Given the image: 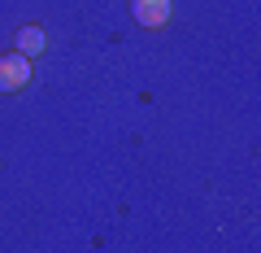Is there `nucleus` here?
I'll use <instances>...</instances> for the list:
<instances>
[{"mask_svg":"<svg viewBox=\"0 0 261 253\" xmlns=\"http://www.w3.org/2000/svg\"><path fill=\"white\" fill-rule=\"evenodd\" d=\"M31 83V57L22 53H5L0 57V92H18Z\"/></svg>","mask_w":261,"mask_h":253,"instance_id":"obj_1","label":"nucleus"},{"mask_svg":"<svg viewBox=\"0 0 261 253\" xmlns=\"http://www.w3.org/2000/svg\"><path fill=\"white\" fill-rule=\"evenodd\" d=\"M130 18L140 22V27L157 31L170 22V0H130Z\"/></svg>","mask_w":261,"mask_h":253,"instance_id":"obj_2","label":"nucleus"},{"mask_svg":"<svg viewBox=\"0 0 261 253\" xmlns=\"http://www.w3.org/2000/svg\"><path fill=\"white\" fill-rule=\"evenodd\" d=\"M44 48H48L44 27H22V31H18V53H22V57H39Z\"/></svg>","mask_w":261,"mask_h":253,"instance_id":"obj_3","label":"nucleus"}]
</instances>
